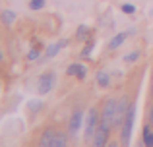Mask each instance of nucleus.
I'll return each mask as SVG.
<instances>
[{"mask_svg": "<svg viewBox=\"0 0 153 147\" xmlns=\"http://www.w3.org/2000/svg\"><path fill=\"white\" fill-rule=\"evenodd\" d=\"M39 52H41V45L33 47V49L29 50V54H27V60H37V58H39Z\"/></svg>", "mask_w": 153, "mask_h": 147, "instance_id": "6ab92c4d", "label": "nucleus"}, {"mask_svg": "<svg viewBox=\"0 0 153 147\" xmlns=\"http://www.w3.org/2000/svg\"><path fill=\"white\" fill-rule=\"evenodd\" d=\"M126 37H128V33H116L114 37L111 39V43H108V49H112V50L118 49V47L122 45L124 41H126Z\"/></svg>", "mask_w": 153, "mask_h": 147, "instance_id": "f8f14e48", "label": "nucleus"}, {"mask_svg": "<svg viewBox=\"0 0 153 147\" xmlns=\"http://www.w3.org/2000/svg\"><path fill=\"white\" fill-rule=\"evenodd\" d=\"M142 143L146 145V147H153V126L151 124H147L146 128H143V132H142Z\"/></svg>", "mask_w": 153, "mask_h": 147, "instance_id": "9b49d317", "label": "nucleus"}, {"mask_svg": "<svg viewBox=\"0 0 153 147\" xmlns=\"http://www.w3.org/2000/svg\"><path fill=\"white\" fill-rule=\"evenodd\" d=\"M0 19L4 21V25H12V23L16 21V14L12 10H2V14H0Z\"/></svg>", "mask_w": 153, "mask_h": 147, "instance_id": "4468645a", "label": "nucleus"}, {"mask_svg": "<svg viewBox=\"0 0 153 147\" xmlns=\"http://www.w3.org/2000/svg\"><path fill=\"white\" fill-rule=\"evenodd\" d=\"M54 136H56V130L52 128V126L45 128V130H43V134H41V137H39V143H37V147H51L52 140H54Z\"/></svg>", "mask_w": 153, "mask_h": 147, "instance_id": "6e6552de", "label": "nucleus"}, {"mask_svg": "<svg viewBox=\"0 0 153 147\" xmlns=\"http://www.w3.org/2000/svg\"><path fill=\"white\" fill-rule=\"evenodd\" d=\"M97 83L101 87H108V83H111V78H108L107 72H99L97 74Z\"/></svg>", "mask_w": 153, "mask_h": 147, "instance_id": "f3484780", "label": "nucleus"}, {"mask_svg": "<svg viewBox=\"0 0 153 147\" xmlns=\"http://www.w3.org/2000/svg\"><path fill=\"white\" fill-rule=\"evenodd\" d=\"M82 122H83V112L82 110H74L70 116V122H68V134L70 136H76L82 128Z\"/></svg>", "mask_w": 153, "mask_h": 147, "instance_id": "423d86ee", "label": "nucleus"}, {"mask_svg": "<svg viewBox=\"0 0 153 147\" xmlns=\"http://www.w3.org/2000/svg\"><path fill=\"white\" fill-rule=\"evenodd\" d=\"M136 147H143V143H140V145H136Z\"/></svg>", "mask_w": 153, "mask_h": 147, "instance_id": "393cba45", "label": "nucleus"}, {"mask_svg": "<svg viewBox=\"0 0 153 147\" xmlns=\"http://www.w3.org/2000/svg\"><path fill=\"white\" fill-rule=\"evenodd\" d=\"M99 124H101V110L95 109V106H91L89 114H87V122H85V137H87V140L95 136Z\"/></svg>", "mask_w": 153, "mask_h": 147, "instance_id": "7ed1b4c3", "label": "nucleus"}, {"mask_svg": "<svg viewBox=\"0 0 153 147\" xmlns=\"http://www.w3.org/2000/svg\"><path fill=\"white\" fill-rule=\"evenodd\" d=\"M66 74L68 75H76L78 79H83V78H85V74H87V68L83 64H70V66H68V70H66Z\"/></svg>", "mask_w": 153, "mask_h": 147, "instance_id": "1a4fd4ad", "label": "nucleus"}, {"mask_svg": "<svg viewBox=\"0 0 153 147\" xmlns=\"http://www.w3.org/2000/svg\"><path fill=\"white\" fill-rule=\"evenodd\" d=\"M108 145V130H105L99 126L97 132H95L93 136V143H91V147H107Z\"/></svg>", "mask_w": 153, "mask_h": 147, "instance_id": "0eeeda50", "label": "nucleus"}, {"mask_svg": "<svg viewBox=\"0 0 153 147\" xmlns=\"http://www.w3.org/2000/svg\"><path fill=\"white\" fill-rule=\"evenodd\" d=\"M43 6H45V0H29V10H33V12L41 10Z\"/></svg>", "mask_w": 153, "mask_h": 147, "instance_id": "aec40b11", "label": "nucleus"}, {"mask_svg": "<svg viewBox=\"0 0 153 147\" xmlns=\"http://www.w3.org/2000/svg\"><path fill=\"white\" fill-rule=\"evenodd\" d=\"M107 147H118V143H116V141H111V143H108Z\"/></svg>", "mask_w": 153, "mask_h": 147, "instance_id": "b1692460", "label": "nucleus"}, {"mask_svg": "<svg viewBox=\"0 0 153 147\" xmlns=\"http://www.w3.org/2000/svg\"><path fill=\"white\" fill-rule=\"evenodd\" d=\"M149 124H151V126H153V109H151V110H149Z\"/></svg>", "mask_w": 153, "mask_h": 147, "instance_id": "5701e85b", "label": "nucleus"}, {"mask_svg": "<svg viewBox=\"0 0 153 147\" xmlns=\"http://www.w3.org/2000/svg\"><path fill=\"white\" fill-rule=\"evenodd\" d=\"M134 120H136V103H132L128 114L124 118L122 126H120V145L122 147H130V140H132V130H134Z\"/></svg>", "mask_w": 153, "mask_h": 147, "instance_id": "f257e3e1", "label": "nucleus"}, {"mask_svg": "<svg viewBox=\"0 0 153 147\" xmlns=\"http://www.w3.org/2000/svg\"><path fill=\"white\" fill-rule=\"evenodd\" d=\"M120 10H122L124 14H134V12H136V6L128 2V4H122V6H120Z\"/></svg>", "mask_w": 153, "mask_h": 147, "instance_id": "4be33fe9", "label": "nucleus"}, {"mask_svg": "<svg viewBox=\"0 0 153 147\" xmlns=\"http://www.w3.org/2000/svg\"><path fill=\"white\" fill-rule=\"evenodd\" d=\"M66 45H68V41H66V39H62V41H58V43H52V45L47 47V52H45V54H47L49 58H54L56 54H58V52H60V50H62Z\"/></svg>", "mask_w": 153, "mask_h": 147, "instance_id": "9d476101", "label": "nucleus"}, {"mask_svg": "<svg viewBox=\"0 0 153 147\" xmlns=\"http://www.w3.org/2000/svg\"><path fill=\"white\" fill-rule=\"evenodd\" d=\"M114 110H116V99H107L101 109V128L111 132L112 126H114Z\"/></svg>", "mask_w": 153, "mask_h": 147, "instance_id": "f03ea898", "label": "nucleus"}, {"mask_svg": "<svg viewBox=\"0 0 153 147\" xmlns=\"http://www.w3.org/2000/svg\"><path fill=\"white\" fill-rule=\"evenodd\" d=\"M140 58V50H132L130 54H126V56H124V62H128V64H130V62H136Z\"/></svg>", "mask_w": 153, "mask_h": 147, "instance_id": "412c9836", "label": "nucleus"}, {"mask_svg": "<svg viewBox=\"0 0 153 147\" xmlns=\"http://www.w3.org/2000/svg\"><path fill=\"white\" fill-rule=\"evenodd\" d=\"M76 35H78V39H82V41H87V39H89V27L87 25H79L78 31H76Z\"/></svg>", "mask_w": 153, "mask_h": 147, "instance_id": "dca6fc26", "label": "nucleus"}, {"mask_svg": "<svg viewBox=\"0 0 153 147\" xmlns=\"http://www.w3.org/2000/svg\"><path fill=\"white\" fill-rule=\"evenodd\" d=\"M52 87H54V74H52V72L41 74V78H39V85H37L39 95H47L49 91H52Z\"/></svg>", "mask_w": 153, "mask_h": 147, "instance_id": "39448f33", "label": "nucleus"}, {"mask_svg": "<svg viewBox=\"0 0 153 147\" xmlns=\"http://www.w3.org/2000/svg\"><path fill=\"white\" fill-rule=\"evenodd\" d=\"M66 143H68V137H66V134H62V132H56V136H54V140H52L51 147H66Z\"/></svg>", "mask_w": 153, "mask_h": 147, "instance_id": "ddd939ff", "label": "nucleus"}, {"mask_svg": "<svg viewBox=\"0 0 153 147\" xmlns=\"http://www.w3.org/2000/svg\"><path fill=\"white\" fill-rule=\"evenodd\" d=\"M41 109H43L41 99H33V101H29V103H27V110H29V112H33V114H37Z\"/></svg>", "mask_w": 153, "mask_h": 147, "instance_id": "2eb2a0df", "label": "nucleus"}, {"mask_svg": "<svg viewBox=\"0 0 153 147\" xmlns=\"http://www.w3.org/2000/svg\"><path fill=\"white\" fill-rule=\"evenodd\" d=\"M95 49V39H87V43H85V47L82 49V54L83 56H89L91 54V50Z\"/></svg>", "mask_w": 153, "mask_h": 147, "instance_id": "a211bd4d", "label": "nucleus"}, {"mask_svg": "<svg viewBox=\"0 0 153 147\" xmlns=\"http://www.w3.org/2000/svg\"><path fill=\"white\" fill-rule=\"evenodd\" d=\"M130 99L124 95V97H120L118 101H116V110H114V126L112 128H120L122 126V122H124V118H126V114H128V109H130Z\"/></svg>", "mask_w": 153, "mask_h": 147, "instance_id": "20e7f679", "label": "nucleus"}]
</instances>
